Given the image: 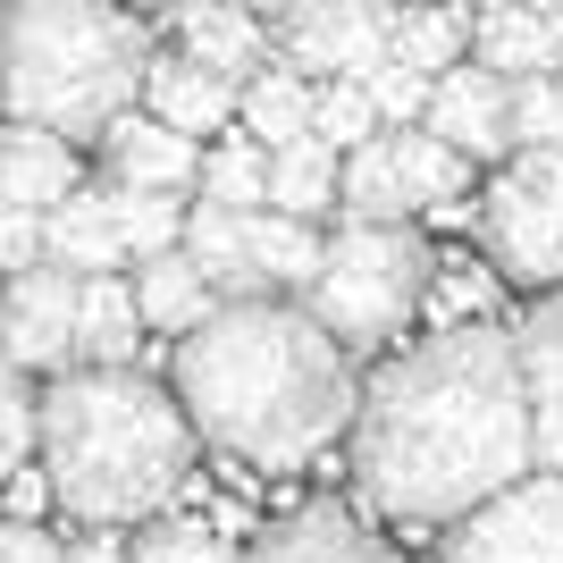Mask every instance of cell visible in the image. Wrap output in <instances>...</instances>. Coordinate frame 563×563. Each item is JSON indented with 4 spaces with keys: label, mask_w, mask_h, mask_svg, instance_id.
I'll return each mask as SVG.
<instances>
[{
    "label": "cell",
    "mask_w": 563,
    "mask_h": 563,
    "mask_svg": "<svg viewBox=\"0 0 563 563\" xmlns=\"http://www.w3.org/2000/svg\"><path fill=\"white\" fill-rule=\"evenodd\" d=\"M521 362V404H530V463L563 479V295H547L514 336Z\"/></svg>",
    "instance_id": "11"
},
{
    "label": "cell",
    "mask_w": 563,
    "mask_h": 563,
    "mask_svg": "<svg viewBox=\"0 0 563 563\" xmlns=\"http://www.w3.org/2000/svg\"><path fill=\"white\" fill-rule=\"evenodd\" d=\"M320 253H329V235H320V228H295V219H278V211H253V219H244V269H253L261 303H269L278 286H303V295H311Z\"/></svg>",
    "instance_id": "21"
},
{
    "label": "cell",
    "mask_w": 563,
    "mask_h": 563,
    "mask_svg": "<svg viewBox=\"0 0 563 563\" xmlns=\"http://www.w3.org/2000/svg\"><path fill=\"white\" fill-rule=\"evenodd\" d=\"M152 68V25L93 0H25L0 18V110L9 126L59 135H110L135 110Z\"/></svg>",
    "instance_id": "4"
},
{
    "label": "cell",
    "mask_w": 563,
    "mask_h": 563,
    "mask_svg": "<svg viewBox=\"0 0 563 563\" xmlns=\"http://www.w3.org/2000/svg\"><path fill=\"white\" fill-rule=\"evenodd\" d=\"M34 261H43V219H25V211L0 202V278H25Z\"/></svg>",
    "instance_id": "35"
},
{
    "label": "cell",
    "mask_w": 563,
    "mask_h": 563,
    "mask_svg": "<svg viewBox=\"0 0 563 563\" xmlns=\"http://www.w3.org/2000/svg\"><path fill=\"white\" fill-rule=\"evenodd\" d=\"M471 51V18L463 9H396V43H387V68L438 85L446 68H463Z\"/></svg>",
    "instance_id": "24"
},
{
    "label": "cell",
    "mask_w": 563,
    "mask_h": 563,
    "mask_svg": "<svg viewBox=\"0 0 563 563\" xmlns=\"http://www.w3.org/2000/svg\"><path fill=\"white\" fill-rule=\"evenodd\" d=\"M269 43L286 51L278 68H295L311 85H371L387 68V43H396V9H371V0H303L269 25Z\"/></svg>",
    "instance_id": "7"
},
{
    "label": "cell",
    "mask_w": 563,
    "mask_h": 563,
    "mask_svg": "<svg viewBox=\"0 0 563 563\" xmlns=\"http://www.w3.org/2000/svg\"><path fill=\"white\" fill-rule=\"evenodd\" d=\"M244 563H396V555H387V539H371L353 514H336V505H303V514L269 521Z\"/></svg>",
    "instance_id": "14"
},
{
    "label": "cell",
    "mask_w": 563,
    "mask_h": 563,
    "mask_svg": "<svg viewBox=\"0 0 563 563\" xmlns=\"http://www.w3.org/2000/svg\"><path fill=\"white\" fill-rule=\"evenodd\" d=\"M336 211H345V228H412V202L387 168V143H362V152L336 161Z\"/></svg>",
    "instance_id": "25"
},
{
    "label": "cell",
    "mask_w": 563,
    "mask_h": 563,
    "mask_svg": "<svg viewBox=\"0 0 563 563\" xmlns=\"http://www.w3.org/2000/svg\"><path fill=\"white\" fill-rule=\"evenodd\" d=\"M43 488L76 521H152L194 471V429L177 396H161L143 371H68L34 404Z\"/></svg>",
    "instance_id": "3"
},
{
    "label": "cell",
    "mask_w": 563,
    "mask_h": 563,
    "mask_svg": "<svg viewBox=\"0 0 563 563\" xmlns=\"http://www.w3.org/2000/svg\"><path fill=\"white\" fill-rule=\"evenodd\" d=\"M505 101L514 85H496L488 68H446L429 85V110H421V135H438L454 161H505L514 152V126H505Z\"/></svg>",
    "instance_id": "10"
},
{
    "label": "cell",
    "mask_w": 563,
    "mask_h": 563,
    "mask_svg": "<svg viewBox=\"0 0 563 563\" xmlns=\"http://www.w3.org/2000/svg\"><path fill=\"white\" fill-rule=\"evenodd\" d=\"M547 34H555V68H563V9H547Z\"/></svg>",
    "instance_id": "38"
},
{
    "label": "cell",
    "mask_w": 563,
    "mask_h": 563,
    "mask_svg": "<svg viewBox=\"0 0 563 563\" xmlns=\"http://www.w3.org/2000/svg\"><path fill=\"white\" fill-rule=\"evenodd\" d=\"M76 186H85V177H76V152H68V143H59V135H34V126H9V118H0V202H9V211L51 219Z\"/></svg>",
    "instance_id": "15"
},
{
    "label": "cell",
    "mask_w": 563,
    "mask_h": 563,
    "mask_svg": "<svg viewBox=\"0 0 563 563\" xmlns=\"http://www.w3.org/2000/svg\"><path fill=\"white\" fill-rule=\"evenodd\" d=\"M143 118H161L168 135H219L235 118V85H219V76H202L194 59H177V51H152V68H143Z\"/></svg>",
    "instance_id": "16"
},
{
    "label": "cell",
    "mask_w": 563,
    "mask_h": 563,
    "mask_svg": "<svg viewBox=\"0 0 563 563\" xmlns=\"http://www.w3.org/2000/svg\"><path fill=\"white\" fill-rule=\"evenodd\" d=\"M387 143V168H396V186L412 211H446V202H463L471 194V161H454L438 135H421V126H396V135H378Z\"/></svg>",
    "instance_id": "22"
},
{
    "label": "cell",
    "mask_w": 563,
    "mask_h": 563,
    "mask_svg": "<svg viewBox=\"0 0 563 563\" xmlns=\"http://www.w3.org/2000/svg\"><path fill=\"white\" fill-rule=\"evenodd\" d=\"M479 228L505 278L563 295V152H521L488 194H479Z\"/></svg>",
    "instance_id": "6"
},
{
    "label": "cell",
    "mask_w": 563,
    "mask_h": 563,
    "mask_svg": "<svg viewBox=\"0 0 563 563\" xmlns=\"http://www.w3.org/2000/svg\"><path fill=\"white\" fill-rule=\"evenodd\" d=\"M101 152H110V194H186L194 168H202V152H194L186 135H168L161 118L126 110L101 135Z\"/></svg>",
    "instance_id": "13"
},
{
    "label": "cell",
    "mask_w": 563,
    "mask_h": 563,
    "mask_svg": "<svg viewBox=\"0 0 563 563\" xmlns=\"http://www.w3.org/2000/svg\"><path fill=\"white\" fill-rule=\"evenodd\" d=\"M143 345V311L126 278H85L76 286V362L85 371H135Z\"/></svg>",
    "instance_id": "19"
},
{
    "label": "cell",
    "mask_w": 563,
    "mask_h": 563,
    "mask_svg": "<svg viewBox=\"0 0 563 563\" xmlns=\"http://www.w3.org/2000/svg\"><path fill=\"white\" fill-rule=\"evenodd\" d=\"M43 261L68 269L76 286L85 278H118L126 253H118V228H110V186H76L59 211L43 219Z\"/></svg>",
    "instance_id": "17"
},
{
    "label": "cell",
    "mask_w": 563,
    "mask_h": 563,
    "mask_svg": "<svg viewBox=\"0 0 563 563\" xmlns=\"http://www.w3.org/2000/svg\"><path fill=\"white\" fill-rule=\"evenodd\" d=\"M362 378L295 303H219L177 336V412L253 471H303L353 429Z\"/></svg>",
    "instance_id": "2"
},
{
    "label": "cell",
    "mask_w": 563,
    "mask_h": 563,
    "mask_svg": "<svg viewBox=\"0 0 563 563\" xmlns=\"http://www.w3.org/2000/svg\"><path fill=\"white\" fill-rule=\"evenodd\" d=\"M446 563H563V479H521L463 514Z\"/></svg>",
    "instance_id": "8"
},
{
    "label": "cell",
    "mask_w": 563,
    "mask_h": 563,
    "mask_svg": "<svg viewBox=\"0 0 563 563\" xmlns=\"http://www.w3.org/2000/svg\"><path fill=\"white\" fill-rule=\"evenodd\" d=\"M25 446H34V396H25V378L0 362V488L25 471Z\"/></svg>",
    "instance_id": "33"
},
{
    "label": "cell",
    "mask_w": 563,
    "mask_h": 563,
    "mask_svg": "<svg viewBox=\"0 0 563 563\" xmlns=\"http://www.w3.org/2000/svg\"><path fill=\"white\" fill-rule=\"evenodd\" d=\"M429 253L412 228H336V244L320 253V278H311V329L329 336L336 353H378L396 345L429 303Z\"/></svg>",
    "instance_id": "5"
},
{
    "label": "cell",
    "mask_w": 563,
    "mask_h": 563,
    "mask_svg": "<svg viewBox=\"0 0 563 563\" xmlns=\"http://www.w3.org/2000/svg\"><path fill=\"white\" fill-rule=\"evenodd\" d=\"M429 295L454 311V329H488L496 278H488V269H471V261H438V269H429Z\"/></svg>",
    "instance_id": "32"
},
{
    "label": "cell",
    "mask_w": 563,
    "mask_h": 563,
    "mask_svg": "<svg viewBox=\"0 0 563 563\" xmlns=\"http://www.w3.org/2000/svg\"><path fill=\"white\" fill-rule=\"evenodd\" d=\"M235 118H244V143H261L269 161L278 152H295V143H311V85L295 68H269L253 76V85H235Z\"/></svg>",
    "instance_id": "20"
},
{
    "label": "cell",
    "mask_w": 563,
    "mask_h": 563,
    "mask_svg": "<svg viewBox=\"0 0 563 563\" xmlns=\"http://www.w3.org/2000/svg\"><path fill=\"white\" fill-rule=\"evenodd\" d=\"M471 68H488L496 85H539L555 68V34H547V9H479L471 18Z\"/></svg>",
    "instance_id": "18"
},
{
    "label": "cell",
    "mask_w": 563,
    "mask_h": 563,
    "mask_svg": "<svg viewBox=\"0 0 563 563\" xmlns=\"http://www.w3.org/2000/svg\"><path fill=\"white\" fill-rule=\"evenodd\" d=\"M68 563H126V555H118V539H85V547H68Z\"/></svg>",
    "instance_id": "37"
},
{
    "label": "cell",
    "mask_w": 563,
    "mask_h": 563,
    "mask_svg": "<svg viewBox=\"0 0 563 563\" xmlns=\"http://www.w3.org/2000/svg\"><path fill=\"white\" fill-rule=\"evenodd\" d=\"M0 563H68V547L43 521H0Z\"/></svg>",
    "instance_id": "36"
},
{
    "label": "cell",
    "mask_w": 563,
    "mask_h": 563,
    "mask_svg": "<svg viewBox=\"0 0 563 563\" xmlns=\"http://www.w3.org/2000/svg\"><path fill=\"white\" fill-rule=\"evenodd\" d=\"M135 311H143V329H161V336H194L219 311V295L177 253H161V261H135Z\"/></svg>",
    "instance_id": "23"
},
{
    "label": "cell",
    "mask_w": 563,
    "mask_h": 563,
    "mask_svg": "<svg viewBox=\"0 0 563 563\" xmlns=\"http://www.w3.org/2000/svg\"><path fill=\"white\" fill-rule=\"evenodd\" d=\"M194 177H202V211L253 219L261 202H269V152H261V143H244V135H228L211 161L194 168Z\"/></svg>",
    "instance_id": "27"
},
{
    "label": "cell",
    "mask_w": 563,
    "mask_h": 563,
    "mask_svg": "<svg viewBox=\"0 0 563 563\" xmlns=\"http://www.w3.org/2000/svg\"><path fill=\"white\" fill-rule=\"evenodd\" d=\"M353 471L396 521H463L521 488L530 404L505 329H446L362 387Z\"/></svg>",
    "instance_id": "1"
},
{
    "label": "cell",
    "mask_w": 563,
    "mask_h": 563,
    "mask_svg": "<svg viewBox=\"0 0 563 563\" xmlns=\"http://www.w3.org/2000/svg\"><path fill=\"white\" fill-rule=\"evenodd\" d=\"M177 59H194L202 76H219V85H253L261 68H269V25L244 18V9H219V0H186L177 9Z\"/></svg>",
    "instance_id": "12"
},
{
    "label": "cell",
    "mask_w": 563,
    "mask_h": 563,
    "mask_svg": "<svg viewBox=\"0 0 563 563\" xmlns=\"http://www.w3.org/2000/svg\"><path fill=\"white\" fill-rule=\"evenodd\" d=\"M0 362L18 378L25 371H51V378L76 371V278L68 269L34 261L25 278L0 286Z\"/></svg>",
    "instance_id": "9"
},
{
    "label": "cell",
    "mask_w": 563,
    "mask_h": 563,
    "mask_svg": "<svg viewBox=\"0 0 563 563\" xmlns=\"http://www.w3.org/2000/svg\"><path fill=\"white\" fill-rule=\"evenodd\" d=\"M362 93H371L378 126H421V110H429V85H421V76H404V68H378Z\"/></svg>",
    "instance_id": "34"
},
{
    "label": "cell",
    "mask_w": 563,
    "mask_h": 563,
    "mask_svg": "<svg viewBox=\"0 0 563 563\" xmlns=\"http://www.w3.org/2000/svg\"><path fill=\"white\" fill-rule=\"evenodd\" d=\"M311 143L320 152H362V143H378V110L362 85H311Z\"/></svg>",
    "instance_id": "29"
},
{
    "label": "cell",
    "mask_w": 563,
    "mask_h": 563,
    "mask_svg": "<svg viewBox=\"0 0 563 563\" xmlns=\"http://www.w3.org/2000/svg\"><path fill=\"white\" fill-rule=\"evenodd\" d=\"M505 126H514V152H563V76L514 85V101H505Z\"/></svg>",
    "instance_id": "31"
},
{
    "label": "cell",
    "mask_w": 563,
    "mask_h": 563,
    "mask_svg": "<svg viewBox=\"0 0 563 563\" xmlns=\"http://www.w3.org/2000/svg\"><path fill=\"white\" fill-rule=\"evenodd\" d=\"M261 211L295 219V228H311L320 211H336V152H320V143L278 152V161H269V202H261Z\"/></svg>",
    "instance_id": "26"
},
{
    "label": "cell",
    "mask_w": 563,
    "mask_h": 563,
    "mask_svg": "<svg viewBox=\"0 0 563 563\" xmlns=\"http://www.w3.org/2000/svg\"><path fill=\"white\" fill-rule=\"evenodd\" d=\"M110 228H118V253L126 261H161L186 235V202L177 194H110Z\"/></svg>",
    "instance_id": "28"
},
{
    "label": "cell",
    "mask_w": 563,
    "mask_h": 563,
    "mask_svg": "<svg viewBox=\"0 0 563 563\" xmlns=\"http://www.w3.org/2000/svg\"><path fill=\"white\" fill-rule=\"evenodd\" d=\"M126 563H235V547L219 521H152Z\"/></svg>",
    "instance_id": "30"
}]
</instances>
